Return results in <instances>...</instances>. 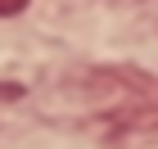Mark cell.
Returning a JSON list of instances; mask_svg holds the SVG:
<instances>
[{
  "label": "cell",
  "instance_id": "obj_1",
  "mask_svg": "<svg viewBox=\"0 0 158 149\" xmlns=\"http://www.w3.org/2000/svg\"><path fill=\"white\" fill-rule=\"evenodd\" d=\"M27 0H0V18H14V14H23Z\"/></svg>",
  "mask_w": 158,
  "mask_h": 149
}]
</instances>
